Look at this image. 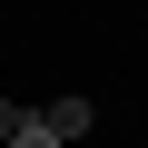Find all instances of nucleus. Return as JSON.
<instances>
[{"label": "nucleus", "instance_id": "obj_2", "mask_svg": "<svg viewBox=\"0 0 148 148\" xmlns=\"http://www.w3.org/2000/svg\"><path fill=\"white\" fill-rule=\"evenodd\" d=\"M20 128H30V109H10V99H0V148H10Z\"/></svg>", "mask_w": 148, "mask_h": 148}, {"label": "nucleus", "instance_id": "obj_1", "mask_svg": "<svg viewBox=\"0 0 148 148\" xmlns=\"http://www.w3.org/2000/svg\"><path fill=\"white\" fill-rule=\"evenodd\" d=\"M40 128L69 148V138H89V128H99V109H89V99H49V109H40Z\"/></svg>", "mask_w": 148, "mask_h": 148}, {"label": "nucleus", "instance_id": "obj_3", "mask_svg": "<svg viewBox=\"0 0 148 148\" xmlns=\"http://www.w3.org/2000/svg\"><path fill=\"white\" fill-rule=\"evenodd\" d=\"M10 148H59V138H49V128H40V119H30V128H20V138H10Z\"/></svg>", "mask_w": 148, "mask_h": 148}]
</instances>
